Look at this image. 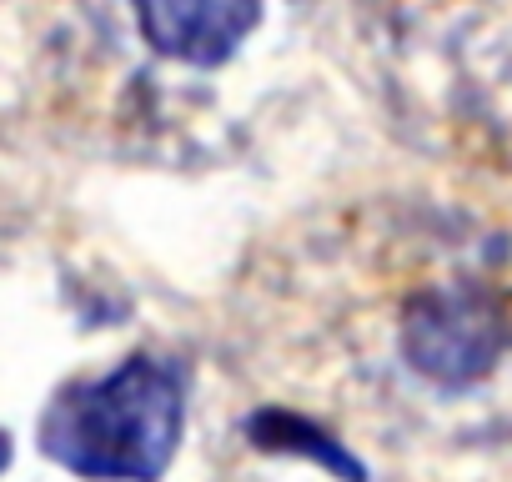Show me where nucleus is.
<instances>
[{"label": "nucleus", "mask_w": 512, "mask_h": 482, "mask_svg": "<svg viewBox=\"0 0 512 482\" xmlns=\"http://www.w3.org/2000/svg\"><path fill=\"white\" fill-rule=\"evenodd\" d=\"M151 51L181 66H221L262 21V0H131Z\"/></svg>", "instance_id": "3"}, {"label": "nucleus", "mask_w": 512, "mask_h": 482, "mask_svg": "<svg viewBox=\"0 0 512 482\" xmlns=\"http://www.w3.org/2000/svg\"><path fill=\"white\" fill-rule=\"evenodd\" d=\"M6 462H11V437L0 432V472H6Z\"/></svg>", "instance_id": "4"}, {"label": "nucleus", "mask_w": 512, "mask_h": 482, "mask_svg": "<svg viewBox=\"0 0 512 482\" xmlns=\"http://www.w3.org/2000/svg\"><path fill=\"white\" fill-rule=\"evenodd\" d=\"M186 422L181 377L156 357H126L106 377L71 382L41 417V452L86 482H156Z\"/></svg>", "instance_id": "1"}, {"label": "nucleus", "mask_w": 512, "mask_h": 482, "mask_svg": "<svg viewBox=\"0 0 512 482\" xmlns=\"http://www.w3.org/2000/svg\"><path fill=\"white\" fill-rule=\"evenodd\" d=\"M507 347L502 307L477 287H437L422 292L402 317V352L407 362L442 387L477 382L497 352Z\"/></svg>", "instance_id": "2"}]
</instances>
